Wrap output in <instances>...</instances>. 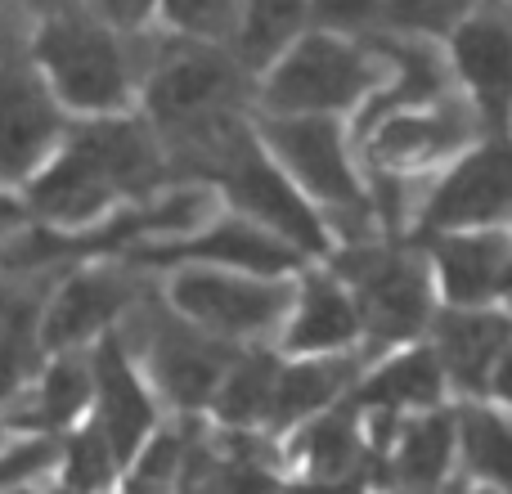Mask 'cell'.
I'll list each match as a JSON object with an SVG mask.
<instances>
[{
    "instance_id": "8992f818",
    "label": "cell",
    "mask_w": 512,
    "mask_h": 494,
    "mask_svg": "<svg viewBox=\"0 0 512 494\" xmlns=\"http://www.w3.org/2000/svg\"><path fill=\"white\" fill-rule=\"evenodd\" d=\"M248 72L221 45H189L171 54L149 81V117L180 135H212L234 122Z\"/></svg>"
},
{
    "instance_id": "d4e9b609",
    "label": "cell",
    "mask_w": 512,
    "mask_h": 494,
    "mask_svg": "<svg viewBox=\"0 0 512 494\" xmlns=\"http://www.w3.org/2000/svg\"><path fill=\"white\" fill-rule=\"evenodd\" d=\"M117 472H122V459L95 423H77L72 432H63L59 472H54L59 486L81 494H108L117 486Z\"/></svg>"
},
{
    "instance_id": "f1b7e54d",
    "label": "cell",
    "mask_w": 512,
    "mask_h": 494,
    "mask_svg": "<svg viewBox=\"0 0 512 494\" xmlns=\"http://www.w3.org/2000/svg\"><path fill=\"white\" fill-rule=\"evenodd\" d=\"M59 454H63V436L18 432L14 441L0 445V494L36 490L45 477L59 472Z\"/></svg>"
},
{
    "instance_id": "f35d334b",
    "label": "cell",
    "mask_w": 512,
    "mask_h": 494,
    "mask_svg": "<svg viewBox=\"0 0 512 494\" xmlns=\"http://www.w3.org/2000/svg\"><path fill=\"white\" fill-rule=\"evenodd\" d=\"M445 494H459V490H445Z\"/></svg>"
},
{
    "instance_id": "f546056e",
    "label": "cell",
    "mask_w": 512,
    "mask_h": 494,
    "mask_svg": "<svg viewBox=\"0 0 512 494\" xmlns=\"http://www.w3.org/2000/svg\"><path fill=\"white\" fill-rule=\"evenodd\" d=\"M306 459L315 468L319 481H342L346 472L360 463V436H355V418L351 409H337V414L310 423L306 432Z\"/></svg>"
},
{
    "instance_id": "484cf974",
    "label": "cell",
    "mask_w": 512,
    "mask_h": 494,
    "mask_svg": "<svg viewBox=\"0 0 512 494\" xmlns=\"http://www.w3.org/2000/svg\"><path fill=\"white\" fill-rule=\"evenodd\" d=\"M450 445H454V418L450 414H427L405 427L396 454V477L414 490H427L445 477L450 468Z\"/></svg>"
},
{
    "instance_id": "4316f807",
    "label": "cell",
    "mask_w": 512,
    "mask_h": 494,
    "mask_svg": "<svg viewBox=\"0 0 512 494\" xmlns=\"http://www.w3.org/2000/svg\"><path fill=\"white\" fill-rule=\"evenodd\" d=\"M463 454L477 477L512 494V427L504 418L490 409H468L463 414Z\"/></svg>"
},
{
    "instance_id": "5bb4252c",
    "label": "cell",
    "mask_w": 512,
    "mask_h": 494,
    "mask_svg": "<svg viewBox=\"0 0 512 494\" xmlns=\"http://www.w3.org/2000/svg\"><path fill=\"white\" fill-rule=\"evenodd\" d=\"M144 261H185V265H221V270L261 274V279H288L301 265V252L288 247L279 234L261 230L248 216H225L207 221L198 234L176 243H153Z\"/></svg>"
},
{
    "instance_id": "d590c367",
    "label": "cell",
    "mask_w": 512,
    "mask_h": 494,
    "mask_svg": "<svg viewBox=\"0 0 512 494\" xmlns=\"http://www.w3.org/2000/svg\"><path fill=\"white\" fill-rule=\"evenodd\" d=\"M297 494H355L351 486H337V481H328V486H310V490H297Z\"/></svg>"
},
{
    "instance_id": "ab89813d",
    "label": "cell",
    "mask_w": 512,
    "mask_h": 494,
    "mask_svg": "<svg viewBox=\"0 0 512 494\" xmlns=\"http://www.w3.org/2000/svg\"><path fill=\"white\" fill-rule=\"evenodd\" d=\"M0 247H5V239H0Z\"/></svg>"
},
{
    "instance_id": "44dd1931",
    "label": "cell",
    "mask_w": 512,
    "mask_h": 494,
    "mask_svg": "<svg viewBox=\"0 0 512 494\" xmlns=\"http://www.w3.org/2000/svg\"><path fill=\"white\" fill-rule=\"evenodd\" d=\"M306 27H310L306 0H239V18H234L225 54L248 77H261Z\"/></svg>"
},
{
    "instance_id": "5b68a950",
    "label": "cell",
    "mask_w": 512,
    "mask_h": 494,
    "mask_svg": "<svg viewBox=\"0 0 512 494\" xmlns=\"http://www.w3.org/2000/svg\"><path fill=\"white\" fill-rule=\"evenodd\" d=\"M337 274L360 306L364 333L378 342H409L432 324L436 283L423 261L387 247H355L337 256Z\"/></svg>"
},
{
    "instance_id": "83f0119b",
    "label": "cell",
    "mask_w": 512,
    "mask_h": 494,
    "mask_svg": "<svg viewBox=\"0 0 512 494\" xmlns=\"http://www.w3.org/2000/svg\"><path fill=\"white\" fill-rule=\"evenodd\" d=\"M481 0H382V32L441 45Z\"/></svg>"
},
{
    "instance_id": "d6986e66",
    "label": "cell",
    "mask_w": 512,
    "mask_h": 494,
    "mask_svg": "<svg viewBox=\"0 0 512 494\" xmlns=\"http://www.w3.org/2000/svg\"><path fill=\"white\" fill-rule=\"evenodd\" d=\"M508 346L512 319L495 306H445V315L436 319V360L463 391H486Z\"/></svg>"
},
{
    "instance_id": "4dcf8cb0",
    "label": "cell",
    "mask_w": 512,
    "mask_h": 494,
    "mask_svg": "<svg viewBox=\"0 0 512 494\" xmlns=\"http://www.w3.org/2000/svg\"><path fill=\"white\" fill-rule=\"evenodd\" d=\"M167 18L180 27L185 36L203 45H230L234 18H239V0H167Z\"/></svg>"
},
{
    "instance_id": "8d00e7d4",
    "label": "cell",
    "mask_w": 512,
    "mask_h": 494,
    "mask_svg": "<svg viewBox=\"0 0 512 494\" xmlns=\"http://www.w3.org/2000/svg\"><path fill=\"white\" fill-rule=\"evenodd\" d=\"M41 494H81V490H68V486H54V490H41Z\"/></svg>"
},
{
    "instance_id": "836d02e7",
    "label": "cell",
    "mask_w": 512,
    "mask_h": 494,
    "mask_svg": "<svg viewBox=\"0 0 512 494\" xmlns=\"http://www.w3.org/2000/svg\"><path fill=\"white\" fill-rule=\"evenodd\" d=\"M167 0H95V9L108 18L113 27H140L153 9H162Z\"/></svg>"
},
{
    "instance_id": "9a60e30c",
    "label": "cell",
    "mask_w": 512,
    "mask_h": 494,
    "mask_svg": "<svg viewBox=\"0 0 512 494\" xmlns=\"http://www.w3.org/2000/svg\"><path fill=\"white\" fill-rule=\"evenodd\" d=\"M59 135V108L32 68H0V185L32 180Z\"/></svg>"
},
{
    "instance_id": "277c9868",
    "label": "cell",
    "mask_w": 512,
    "mask_h": 494,
    "mask_svg": "<svg viewBox=\"0 0 512 494\" xmlns=\"http://www.w3.org/2000/svg\"><path fill=\"white\" fill-rule=\"evenodd\" d=\"M167 301L180 319L203 328L216 342H239L283 324L292 310V288L283 279L221 270V265H185L171 279Z\"/></svg>"
},
{
    "instance_id": "2e32d148",
    "label": "cell",
    "mask_w": 512,
    "mask_h": 494,
    "mask_svg": "<svg viewBox=\"0 0 512 494\" xmlns=\"http://www.w3.org/2000/svg\"><path fill=\"white\" fill-rule=\"evenodd\" d=\"M131 306V283L117 270H77L50 292L41 315V351H77L90 337H104L113 319Z\"/></svg>"
},
{
    "instance_id": "9c48e42d",
    "label": "cell",
    "mask_w": 512,
    "mask_h": 494,
    "mask_svg": "<svg viewBox=\"0 0 512 494\" xmlns=\"http://www.w3.org/2000/svg\"><path fill=\"white\" fill-rule=\"evenodd\" d=\"M41 63L50 68V81L72 108L86 113H117L126 104V63L117 41L104 32V23L81 14H63L45 27Z\"/></svg>"
},
{
    "instance_id": "ffe728a7",
    "label": "cell",
    "mask_w": 512,
    "mask_h": 494,
    "mask_svg": "<svg viewBox=\"0 0 512 494\" xmlns=\"http://www.w3.org/2000/svg\"><path fill=\"white\" fill-rule=\"evenodd\" d=\"M117 198V189L104 180V171L86 158L81 149H72L63 158H54L45 171H36L27 185V203L54 225V230H81V225L99 221L108 212V203Z\"/></svg>"
},
{
    "instance_id": "7a4b0ae2",
    "label": "cell",
    "mask_w": 512,
    "mask_h": 494,
    "mask_svg": "<svg viewBox=\"0 0 512 494\" xmlns=\"http://www.w3.org/2000/svg\"><path fill=\"white\" fill-rule=\"evenodd\" d=\"M212 176L221 180L234 212L256 221L261 230L279 234V239L288 247H297L301 256L333 252V234L319 221L315 203L292 185L288 171L261 149L256 135H239L230 126V131L212 144Z\"/></svg>"
},
{
    "instance_id": "74e56055",
    "label": "cell",
    "mask_w": 512,
    "mask_h": 494,
    "mask_svg": "<svg viewBox=\"0 0 512 494\" xmlns=\"http://www.w3.org/2000/svg\"><path fill=\"white\" fill-rule=\"evenodd\" d=\"M18 494H41V490H18Z\"/></svg>"
},
{
    "instance_id": "4fadbf2b",
    "label": "cell",
    "mask_w": 512,
    "mask_h": 494,
    "mask_svg": "<svg viewBox=\"0 0 512 494\" xmlns=\"http://www.w3.org/2000/svg\"><path fill=\"white\" fill-rule=\"evenodd\" d=\"M432 283L445 306H495L512 297V234L459 230L432 239Z\"/></svg>"
},
{
    "instance_id": "52a82bcc",
    "label": "cell",
    "mask_w": 512,
    "mask_h": 494,
    "mask_svg": "<svg viewBox=\"0 0 512 494\" xmlns=\"http://www.w3.org/2000/svg\"><path fill=\"white\" fill-rule=\"evenodd\" d=\"M512 221V135H486L454 153L423 203V234L504 230Z\"/></svg>"
},
{
    "instance_id": "7402d4cb",
    "label": "cell",
    "mask_w": 512,
    "mask_h": 494,
    "mask_svg": "<svg viewBox=\"0 0 512 494\" xmlns=\"http://www.w3.org/2000/svg\"><path fill=\"white\" fill-rule=\"evenodd\" d=\"M351 382V364L337 355H310L301 364H288L274 378V405H270V423L288 427L297 418H310Z\"/></svg>"
},
{
    "instance_id": "d6a6232c",
    "label": "cell",
    "mask_w": 512,
    "mask_h": 494,
    "mask_svg": "<svg viewBox=\"0 0 512 494\" xmlns=\"http://www.w3.org/2000/svg\"><path fill=\"white\" fill-rule=\"evenodd\" d=\"M36 373V346H9L0 342V409L32 382Z\"/></svg>"
},
{
    "instance_id": "ba28073f",
    "label": "cell",
    "mask_w": 512,
    "mask_h": 494,
    "mask_svg": "<svg viewBox=\"0 0 512 494\" xmlns=\"http://www.w3.org/2000/svg\"><path fill=\"white\" fill-rule=\"evenodd\" d=\"M445 68L486 135H512V18L477 5L441 41Z\"/></svg>"
},
{
    "instance_id": "ac0fdd59",
    "label": "cell",
    "mask_w": 512,
    "mask_h": 494,
    "mask_svg": "<svg viewBox=\"0 0 512 494\" xmlns=\"http://www.w3.org/2000/svg\"><path fill=\"white\" fill-rule=\"evenodd\" d=\"M90 400H95L90 360H81L77 351H59L36 373V382H27V387L0 409V423L14 427V432L63 436L86 418Z\"/></svg>"
},
{
    "instance_id": "6da1fadb",
    "label": "cell",
    "mask_w": 512,
    "mask_h": 494,
    "mask_svg": "<svg viewBox=\"0 0 512 494\" xmlns=\"http://www.w3.org/2000/svg\"><path fill=\"white\" fill-rule=\"evenodd\" d=\"M387 63L378 45L306 27L270 68L256 77L265 117H360L378 95Z\"/></svg>"
},
{
    "instance_id": "30bf717a",
    "label": "cell",
    "mask_w": 512,
    "mask_h": 494,
    "mask_svg": "<svg viewBox=\"0 0 512 494\" xmlns=\"http://www.w3.org/2000/svg\"><path fill=\"white\" fill-rule=\"evenodd\" d=\"M477 122V117H472ZM472 122L463 113L459 99H436V104H414V108H382V113L360 117L364 135V158L378 167L382 176H400V171L436 167V162L454 158L468 149Z\"/></svg>"
},
{
    "instance_id": "cb8c5ba5",
    "label": "cell",
    "mask_w": 512,
    "mask_h": 494,
    "mask_svg": "<svg viewBox=\"0 0 512 494\" xmlns=\"http://www.w3.org/2000/svg\"><path fill=\"white\" fill-rule=\"evenodd\" d=\"M445 369L436 360V351L414 346V351H400L391 364H382L378 373L364 387V405L373 409H405V405H432L441 396Z\"/></svg>"
},
{
    "instance_id": "e0dca14e",
    "label": "cell",
    "mask_w": 512,
    "mask_h": 494,
    "mask_svg": "<svg viewBox=\"0 0 512 494\" xmlns=\"http://www.w3.org/2000/svg\"><path fill=\"white\" fill-rule=\"evenodd\" d=\"M364 319L355 306L351 288L342 283L337 270H310L301 274V283L292 288V310H288V333L283 346L292 355H333L346 351L351 342H360Z\"/></svg>"
},
{
    "instance_id": "e575fe53",
    "label": "cell",
    "mask_w": 512,
    "mask_h": 494,
    "mask_svg": "<svg viewBox=\"0 0 512 494\" xmlns=\"http://www.w3.org/2000/svg\"><path fill=\"white\" fill-rule=\"evenodd\" d=\"M490 387H495V391H499V396H504V400H508V405H512V346H508V351H504V355H499L495 373H490Z\"/></svg>"
},
{
    "instance_id": "1f68e13d",
    "label": "cell",
    "mask_w": 512,
    "mask_h": 494,
    "mask_svg": "<svg viewBox=\"0 0 512 494\" xmlns=\"http://www.w3.org/2000/svg\"><path fill=\"white\" fill-rule=\"evenodd\" d=\"M306 14L319 32L355 41H373V32H382V0H306Z\"/></svg>"
},
{
    "instance_id": "603a6c76",
    "label": "cell",
    "mask_w": 512,
    "mask_h": 494,
    "mask_svg": "<svg viewBox=\"0 0 512 494\" xmlns=\"http://www.w3.org/2000/svg\"><path fill=\"white\" fill-rule=\"evenodd\" d=\"M274 378H279V364H274L265 351L234 355V364L225 369L221 387H216V396H212L216 418H221V423H230V427H248V423L270 418Z\"/></svg>"
},
{
    "instance_id": "3957f363",
    "label": "cell",
    "mask_w": 512,
    "mask_h": 494,
    "mask_svg": "<svg viewBox=\"0 0 512 494\" xmlns=\"http://www.w3.org/2000/svg\"><path fill=\"white\" fill-rule=\"evenodd\" d=\"M256 140L315 207L364 212L369 189L351 158L342 117H261Z\"/></svg>"
},
{
    "instance_id": "7c38bea8",
    "label": "cell",
    "mask_w": 512,
    "mask_h": 494,
    "mask_svg": "<svg viewBox=\"0 0 512 494\" xmlns=\"http://www.w3.org/2000/svg\"><path fill=\"white\" fill-rule=\"evenodd\" d=\"M90 378H95V418L90 423L108 436V445L117 450V459L131 463L144 450V441L158 427V405H153L144 378L135 373L131 351L122 346L117 333H104L90 355Z\"/></svg>"
},
{
    "instance_id": "8fae6325",
    "label": "cell",
    "mask_w": 512,
    "mask_h": 494,
    "mask_svg": "<svg viewBox=\"0 0 512 494\" xmlns=\"http://www.w3.org/2000/svg\"><path fill=\"white\" fill-rule=\"evenodd\" d=\"M144 360H149L153 387H158L171 405L176 409H203V405H212L225 369L234 364V351L171 310V315L149 319Z\"/></svg>"
}]
</instances>
